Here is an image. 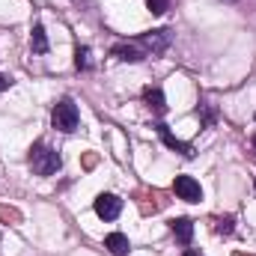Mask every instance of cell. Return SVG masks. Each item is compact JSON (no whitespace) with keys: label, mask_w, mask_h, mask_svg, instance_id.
Masks as SVG:
<instances>
[{"label":"cell","mask_w":256,"mask_h":256,"mask_svg":"<svg viewBox=\"0 0 256 256\" xmlns=\"http://www.w3.org/2000/svg\"><path fill=\"white\" fill-rule=\"evenodd\" d=\"M0 218H3V220H18L21 214H18L15 208H6V206H0Z\"/></svg>","instance_id":"16"},{"label":"cell","mask_w":256,"mask_h":256,"mask_svg":"<svg viewBox=\"0 0 256 256\" xmlns=\"http://www.w3.org/2000/svg\"><path fill=\"white\" fill-rule=\"evenodd\" d=\"M30 48H33V54H48V36H45V27H42V24H36V27H33Z\"/></svg>","instance_id":"11"},{"label":"cell","mask_w":256,"mask_h":256,"mask_svg":"<svg viewBox=\"0 0 256 256\" xmlns=\"http://www.w3.org/2000/svg\"><path fill=\"white\" fill-rule=\"evenodd\" d=\"M250 146H254V149H256V134H254V137H250Z\"/></svg>","instance_id":"19"},{"label":"cell","mask_w":256,"mask_h":256,"mask_svg":"<svg viewBox=\"0 0 256 256\" xmlns=\"http://www.w3.org/2000/svg\"><path fill=\"white\" fill-rule=\"evenodd\" d=\"M120 212H122V200L116 194H98L96 196V214L102 220H116Z\"/></svg>","instance_id":"4"},{"label":"cell","mask_w":256,"mask_h":256,"mask_svg":"<svg viewBox=\"0 0 256 256\" xmlns=\"http://www.w3.org/2000/svg\"><path fill=\"white\" fill-rule=\"evenodd\" d=\"M170 39H173V33L170 30H152V33H146V36H140V39H134L149 57H158V54H164L167 48H170Z\"/></svg>","instance_id":"3"},{"label":"cell","mask_w":256,"mask_h":256,"mask_svg":"<svg viewBox=\"0 0 256 256\" xmlns=\"http://www.w3.org/2000/svg\"><path fill=\"white\" fill-rule=\"evenodd\" d=\"M104 248H108L114 256H128V250H131V244H128V238L122 236V232H110V236H104Z\"/></svg>","instance_id":"10"},{"label":"cell","mask_w":256,"mask_h":256,"mask_svg":"<svg viewBox=\"0 0 256 256\" xmlns=\"http://www.w3.org/2000/svg\"><path fill=\"white\" fill-rule=\"evenodd\" d=\"M110 57L126 60V63H140V60H146L149 54H146L137 42H120V45H114V48H110Z\"/></svg>","instance_id":"6"},{"label":"cell","mask_w":256,"mask_h":256,"mask_svg":"<svg viewBox=\"0 0 256 256\" xmlns=\"http://www.w3.org/2000/svg\"><path fill=\"white\" fill-rule=\"evenodd\" d=\"M254 188H256V182H254Z\"/></svg>","instance_id":"21"},{"label":"cell","mask_w":256,"mask_h":256,"mask_svg":"<svg viewBox=\"0 0 256 256\" xmlns=\"http://www.w3.org/2000/svg\"><path fill=\"white\" fill-rule=\"evenodd\" d=\"M78 104L72 102V98H60L57 104H54V110H51V122L57 131H63V134H72L74 128H78Z\"/></svg>","instance_id":"2"},{"label":"cell","mask_w":256,"mask_h":256,"mask_svg":"<svg viewBox=\"0 0 256 256\" xmlns=\"http://www.w3.org/2000/svg\"><path fill=\"white\" fill-rule=\"evenodd\" d=\"M236 256H244V254H236Z\"/></svg>","instance_id":"20"},{"label":"cell","mask_w":256,"mask_h":256,"mask_svg":"<svg viewBox=\"0 0 256 256\" xmlns=\"http://www.w3.org/2000/svg\"><path fill=\"white\" fill-rule=\"evenodd\" d=\"M182 256H202V254H200V250H194V248H188V250H185Z\"/></svg>","instance_id":"18"},{"label":"cell","mask_w":256,"mask_h":256,"mask_svg":"<svg viewBox=\"0 0 256 256\" xmlns=\"http://www.w3.org/2000/svg\"><path fill=\"white\" fill-rule=\"evenodd\" d=\"M170 232L176 236V242L182 244V248H188L194 238V224L188 218H176V220H170Z\"/></svg>","instance_id":"9"},{"label":"cell","mask_w":256,"mask_h":256,"mask_svg":"<svg viewBox=\"0 0 256 256\" xmlns=\"http://www.w3.org/2000/svg\"><path fill=\"white\" fill-rule=\"evenodd\" d=\"M173 191H176L179 200H185V202H200L202 200V188H200V182L194 176H176Z\"/></svg>","instance_id":"5"},{"label":"cell","mask_w":256,"mask_h":256,"mask_svg":"<svg viewBox=\"0 0 256 256\" xmlns=\"http://www.w3.org/2000/svg\"><path fill=\"white\" fill-rule=\"evenodd\" d=\"M232 230H236V218H232V214L214 218V232H218V236H232Z\"/></svg>","instance_id":"13"},{"label":"cell","mask_w":256,"mask_h":256,"mask_svg":"<svg viewBox=\"0 0 256 256\" xmlns=\"http://www.w3.org/2000/svg\"><path fill=\"white\" fill-rule=\"evenodd\" d=\"M74 66H78V72H86L90 68V48L86 45L74 51Z\"/></svg>","instance_id":"14"},{"label":"cell","mask_w":256,"mask_h":256,"mask_svg":"<svg viewBox=\"0 0 256 256\" xmlns=\"http://www.w3.org/2000/svg\"><path fill=\"white\" fill-rule=\"evenodd\" d=\"M196 116H200L202 128H212L214 122H218V114H214V108H212V104H200V108H196Z\"/></svg>","instance_id":"12"},{"label":"cell","mask_w":256,"mask_h":256,"mask_svg":"<svg viewBox=\"0 0 256 256\" xmlns=\"http://www.w3.org/2000/svg\"><path fill=\"white\" fill-rule=\"evenodd\" d=\"M9 86H12V78L9 74H0V92H6Z\"/></svg>","instance_id":"17"},{"label":"cell","mask_w":256,"mask_h":256,"mask_svg":"<svg viewBox=\"0 0 256 256\" xmlns=\"http://www.w3.org/2000/svg\"><path fill=\"white\" fill-rule=\"evenodd\" d=\"M155 131H158V137H161V140H164V143H167V146H170L173 152H182L185 158H194V149H191V143H185V140H179V137H176V134H173V131H170L167 126H164V122H155Z\"/></svg>","instance_id":"7"},{"label":"cell","mask_w":256,"mask_h":256,"mask_svg":"<svg viewBox=\"0 0 256 256\" xmlns=\"http://www.w3.org/2000/svg\"><path fill=\"white\" fill-rule=\"evenodd\" d=\"M143 102H146V108H149L155 116L167 114V98H164V90H161V86H146V90H143Z\"/></svg>","instance_id":"8"},{"label":"cell","mask_w":256,"mask_h":256,"mask_svg":"<svg viewBox=\"0 0 256 256\" xmlns=\"http://www.w3.org/2000/svg\"><path fill=\"white\" fill-rule=\"evenodd\" d=\"M146 6H149L152 15H164L170 9V0H146Z\"/></svg>","instance_id":"15"},{"label":"cell","mask_w":256,"mask_h":256,"mask_svg":"<svg viewBox=\"0 0 256 256\" xmlns=\"http://www.w3.org/2000/svg\"><path fill=\"white\" fill-rule=\"evenodd\" d=\"M27 161H30V167H33V173H36V176H54V173L63 167V158L57 155V149H51V146H48V143H42V140L30 146Z\"/></svg>","instance_id":"1"}]
</instances>
